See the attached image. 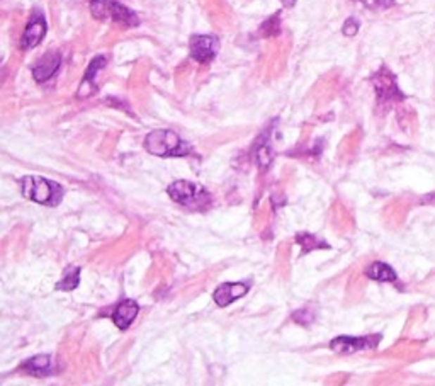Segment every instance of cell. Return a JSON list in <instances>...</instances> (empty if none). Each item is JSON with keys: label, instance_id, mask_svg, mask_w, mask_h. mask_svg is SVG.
Instances as JSON below:
<instances>
[{"label": "cell", "instance_id": "6da1fadb", "mask_svg": "<svg viewBox=\"0 0 435 386\" xmlns=\"http://www.w3.org/2000/svg\"><path fill=\"white\" fill-rule=\"evenodd\" d=\"M145 149L151 155L157 157H186L192 151L189 143L180 139V137L172 130H155L145 138Z\"/></svg>", "mask_w": 435, "mask_h": 386}, {"label": "cell", "instance_id": "7a4b0ae2", "mask_svg": "<svg viewBox=\"0 0 435 386\" xmlns=\"http://www.w3.org/2000/svg\"><path fill=\"white\" fill-rule=\"evenodd\" d=\"M20 186H23L24 198L44 204V206H58L65 194V189L60 184L44 178H36V175L24 178L20 180Z\"/></svg>", "mask_w": 435, "mask_h": 386}, {"label": "cell", "instance_id": "3957f363", "mask_svg": "<svg viewBox=\"0 0 435 386\" xmlns=\"http://www.w3.org/2000/svg\"><path fill=\"white\" fill-rule=\"evenodd\" d=\"M167 192L175 203L182 204L186 208L204 209L211 203V196H209L206 189L194 182H189V180H177V182L170 184Z\"/></svg>", "mask_w": 435, "mask_h": 386}, {"label": "cell", "instance_id": "277c9868", "mask_svg": "<svg viewBox=\"0 0 435 386\" xmlns=\"http://www.w3.org/2000/svg\"><path fill=\"white\" fill-rule=\"evenodd\" d=\"M90 9L97 19H111L126 27H134L139 24L138 15L118 0H90Z\"/></svg>", "mask_w": 435, "mask_h": 386}, {"label": "cell", "instance_id": "5b68a950", "mask_svg": "<svg viewBox=\"0 0 435 386\" xmlns=\"http://www.w3.org/2000/svg\"><path fill=\"white\" fill-rule=\"evenodd\" d=\"M372 84H374L376 94H377V101L381 104H391L395 101H403V94L401 90L398 89L396 79L388 68H381L379 72L372 77Z\"/></svg>", "mask_w": 435, "mask_h": 386}, {"label": "cell", "instance_id": "8992f818", "mask_svg": "<svg viewBox=\"0 0 435 386\" xmlns=\"http://www.w3.org/2000/svg\"><path fill=\"white\" fill-rule=\"evenodd\" d=\"M191 56L199 63H211L220 50V39L209 35H194L189 43Z\"/></svg>", "mask_w": 435, "mask_h": 386}, {"label": "cell", "instance_id": "52a82bcc", "mask_svg": "<svg viewBox=\"0 0 435 386\" xmlns=\"http://www.w3.org/2000/svg\"><path fill=\"white\" fill-rule=\"evenodd\" d=\"M381 335H369V337H336L330 342V349L340 354H352L357 351H366V349H374L379 344Z\"/></svg>", "mask_w": 435, "mask_h": 386}, {"label": "cell", "instance_id": "ba28073f", "mask_svg": "<svg viewBox=\"0 0 435 386\" xmlns=\"http://www.w3.org/2000/svg\"><path fill=\"white\" fill-rule=\"evenodd\" d=\"M44 35H46V20H44V15L39 11H34L26 31H24L23 39H20V48L23 50H32L43 41Z\"/></svg>", "mask_w": 435, "mask_h": 386}, {"label": "cell", "instance_id": "9c48e42d", "mask_svg": "<svg viewBox=\"0 0 435 386\" xmlns=\"http://www.w3.org/2000/svg\"><path fill=\"white\" fill-rule=\"evenodd\" d=\"M248 282H225L215 291V301L220 308H227L229 303L237 301L248 293Z\"/></svg>", "mask_w": 435, "mask_h": 386}, {"label": "cell", "instance_id": "30bf717a", "mask_svg": "<svg viewBox=\"0 0 435 386\" xmlns=\"http://www.w3.org/2000/svg\"><path fill=\"white\" fill-rule=\"evenodd\" d=\"M61 65V56L58 53H46V55L41 58L36 67L32 68V77L36 82H46L50 80L56 72H58Z\"/></svg>", "mask_w": 435, "mask_h": 386}, {"label": "cell", "instance_id": "8fae6325", "mask_svg": "<svg viewBox=\"0 0 435 386\" xmlns=\"http://www.w3.org/2000/svg\"><path fill=\"white\" fill-rule=\"evenodd\" d=\"M138 311L139 306L137 305V301H133V299H125V301H121L116 306V310H114L113 313V322L116 323L118 328H121V330H126V328H130L131 323L134 322V318L138 317Z\"/></svg>", "mask_w": 435, "mask_h": 386}, {"label": "cell", "instance_id": "7c38bea8", "mask_svg": "<svg viewBox=\"0 0 435 386\" xmlns=\"http://www.w3.org/2000/svg\"><path fill=\"white\" fill-rule=\"evenodd\" d=\"M23 369L36 378H44L55 375L56 364L51 356H34L23 364Z\"/></svg>", "mask_w": 435, "mask_h": 386}, {"label": "cell", "instance_id": "4fadbf2b", "mask_svg": "<svg viewBox=\"0 0 435 386\" xmlns=\"http://www.w3.org/2000/svg\"><path fill=\"white\" fill-rule=\"evenodd\" d=\"M104 65H106V56H97L96 60H92V63H90L87 73H85L84 77V82H82L79 89V97H89L90 94L94 92V89H96L94 75H97V72H99L101 68H104Z\"/></svg>", "mask_w": 435, "mask_h": 386}, {"label": "cell", "instance_id": "5bb4252c", "mask_svg": "<svg viewBox=\"0 0 435 386\" xmlns=\"http://www.w3.org/2000/svg\"><path fill=\"white\" fill-rule=\"evenodd\" d=\"M366 274L367 278L379 282H395L398 279L395 269H391L388 264H384V262H374V264H371L367 268Z\"/></svg>", "mask_w": 435, "mask_h": 386}, {"label": "cell", "instance_id": "9a60e30c", "mask_svg": "<svg viewBox=\"0 0 435 386\" xmlns=\"http://www.w3.org/2000/svg\"><path fill=\"white\" fill-rule=\"evenodd\" d=\"M80 282V268H70L65 270V276L60 279V282L56 285L58 291H73L75 287H79Z\"/></svg>", "mask_w": 435, "mask_h": 386}, {"label": "cell", "instance_id": "2e32d148", "mask_svg": "<svg viewBox=\"0 0 435 386\" xmlns=\"http://www.w3.org/2000/svg\"><path fill=\"white\" fill-rule=\"evenodd\" d=\"M298 244L303 247V256L305 254L310 252V250H317V249H328V244H325V242H320L317 237L310 235V233H301V235L296 237Z\"/></svg>", "mask_w": 435, "mask_h": 386}, {"label": "cell", "instance_id": "e0dca14e", "mask_svg": "<svg viewBox=\"0 0 435 386\" xmlns=\"http://www.w3.org/2000/svg\"><path fill=\"white\" fill-rule=\"evenodd\" d=\"M355 2L362 4L366 9L371 11H384L395 6V0H355Z\"/></svg>", "mask_w": 435, "mask_h": 386}, {"label": "cell", "instance_id": "ac0fdd59", "mask_svg": "<svg viewBox=\"0 0 435 386\" xmlns=\"http://www.w3.org/2000/svg\"><path fill=\"white\" fill-rule=\"evenodd\" d=\"M343 35L346 36H355L357 31H359V20L351 18L346 20V24H343Z\"/></svg>", "mask_w": 435, "mask_h": 386}, {"label": "cell", "instance_id": "d6986e66", "mask_svg": "<svg viewBox=\"0 0 435 386\" xmlns=\"http://www.w3.org/2000/svg\"><path fill=\"white\" fill-rule=\"evenodd\" d=\"M282 4H284L286 7H293L294 4H296V0H282Z\"/></svg>", "mask_w": 435, "mask_h": 386}]
</instances>
